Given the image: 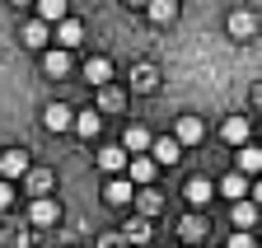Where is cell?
<instances>
[{
  "label": "cell",
  "instance_id": "6da1fadb",
  "mask_svg": "<svg viewBox=\"0 0 262 248\" xmlns=\"http://www.w3.org/2000/svg\"><path fill=\"white\" fill-rule=\"evenodd\" d=\"M42 122H47V131H75V108L71 103H47Z\"/></svg>",
  "mask_w": 262,
  "mask_h": 248
},
{
  "label": "cell",
  "instance_id": "7a4b0ae2",
  "mask_svg": "<svg viewBox=\"0 0 262 248\" xmlns=\"http://www.w3.org/2000/svg\"><path fill=\"white\" fill-rule=\"evenodd\" d=\"M126 164H131V154H126L122 145H103V150H98V169H103L108 178H122Z\"/></svg>",
  "mask_w": 262,
  "mask_h": 248
},
{
  "label": "cell",
  "instance_id": "3957f363",
  "mask_svg": "<svg viewBox=\"0 0 262 248\" xmlns=\"http://www.w3.org/2000/svg\"><path fill=\"white\" fill-rule=\"evenodd\" d=\"M202 136H206V122H202V117H192V112L178 117V127H173V141H178V145H196Z\"/></svg>",
  "mask_w": 262,
  "mask_h": 248
},
{
  "label": "cell",
  "instance_id": "277c9868",
  "mask_svg": "<svg viewBox=\"0 0 262 248\" xmlns=\"http://www.w3.org/2000/svg\"><path fill=\"white\" fill-rule=\"evenodd\" d=\"M24 173H28V150H5V154H0V178H5V183H14Z\"/></svg>",
  "mask_w": 262,
  "mask_h": 248
},
{
  "label": "cell",
  "instance_id": "5b68a950",
  "mask_svg": "<svg viewBox=\"0 0 262 248\" xmlns=\"http://www.w3.org/2000/svg\"><path fill=\"white\" fill-rule=\"evenodd\" d=\"M150 160H155V169H159V164H178V160H183V145H178L173 136H159V141L150 145Z\"/></svg>",
  "mask_w": 262,
  "mask_h": 248
},
{
  "label": "cell",
  "instance_id": "8992f818",
  "mask_svg": "<svg viewBox=\"0 0 262 248\" xmlns=\"http://www.w3.org/2000/svg\"><path fill=\"white\" fill-rule=\"evenodd\" d=\"M150 145H155V136H150L145 127H126V131H122V150L131 154V160H136V154H145Z\"/></svg>",
  "mask_w": 262,
  "mask_h": 248
},
{
  "label": "cell",
  "instance_id": "52a82bcc",
  "mask_svg": "<svg viewBox=\"0 0 262 248\" xmlns=\"http://www.w3.org/2000/svg\"><path fill=\"white\" fill-rule=\"evenodd\" d=\"M28 220H33V225H56V220H61V206H56L52 197H38V201L28 206Z\"/></svg>",
  "mask_w": 262,
  "mask_h": 248
},
{
  "label": "cell",
  "instance_id": "ba28073f",
  "mask_svg": "<svg viewBox=\"0 0 262 248\" xmlns=\"http://www.w3.org/2000/svg\"><path fill=\"white\" fill-rule=\"evenodd\" d=\"M234 173H244V178L262 173V150H257V145H244V150L234 154Z\"/></svg>",
  "mask_w": 262,
  "mask_h": 248
},
{
  "label": "cell",
  "instance_id": "9c48e42d",
  "mask_svg": "<svg viewBox=\"0 0 262 248\" xmlns=\"http://www.w3.org/2000/svg\"><path fill=\"white\" fill-rule=\"evenodd\" d=\"M183 197H187L192 206H206V201L215 197V183H211V178H187V188H183Z\"/></svg>",
  "mask_w": 262,
  "mask_h": 248
},
{
  "label": "cell",
  "instance_id": "30bf717a",
  "mask_svg": "<svg viewBox=\"0 0 262 248\" xmlns=\"http://www.w3.org/2000/svg\"><path fill=\"white\" fill-rule=\"evenodd\" d=\"M126 178L136 183V188H150V178H155V160H150V154H136V160L126 164Z\"/></svg>",
  "mask_w": 262,
  "mask_h": 248
},
{
  "label": "cell",
  "instance_id": "8fae6325",
  "mask_svg": "<svg viewBox=\"0 0 262 248\" xmlns=\"http://www.w3.org/2000/svg\"><path fill=\"white\" fill-rule=\"evenodd\" d=\"M84 80H89V84H108V80H113V61H108V56H89V61H84Z\"/></svg>",
  "mask_w": 262,
  "mask_h": 248
},
{
  "label": "cell",
  "instance_id": "7c38bea8",
  "mask_svg": "<svg viewBox=\"0 0 262 248\" xmlns=\"http://www.w3.org/2000/svg\"><path fill=\"white\" fill-rule=\"evenodd\" d=\"M220 136L229 141V145H248V117H225V127H220Z\"/></svg>",
  "mask_w": 262,
  "mask_h": 248
},
{
  "label": "cell",
  "instance_id": "4fadbf2b",
  "mask_svg": "<svg viewBox=\"0 0 262 248\" xmlns=\"http://www.w3.org/2000/svg\"><path fill=\"white\" fill-rule=\"evenodd\" d=\"M229 33H234V38H253V33H257V14L234 10V14H229Z\"/></svg>",
  "mask_w": 262,
  "mask_h": 248
},
{
  "label": "cell",
  "instance_id": "5bb4252c",
  "mask_svg": "<svg viewBox=\"0 0 262 248\" xmlns=\"http://www.w3.org/2000/svg\"><path fill=\"white\" fill-rule=\"evenodd\" d=\"M38 19L42 24H66L71 10H66V0H38Z\"/></svg>",
  "mask_w": 262,
  "mask_h": 248
},
{
  "label": "cell",
  "instance_id": "9a60e30c",
  "mask_svg": "<svg viewBox=\"0 0 262 248\" xmlns=\"http://www.w3.org/2000/svg\"><path fill=\"white\" fill-rule=\"evenodd\" d=\"M103 197H108L113 206H126L131 197H136V192H131V178H108V188H103Z\"/></svg>",
  "mask_w": 262,
  "mask_h": 248
},
{
  "label": "cell",
  "instance_id": "2e32d148",
  "mask_svg": "<svg viewBox=\"0 0 262 248\" xmlns=\"http://www.w3.org/2000/svg\"><path fill=\"white\" fill-rule=\"evenodd\" d=\"M229 215H234V225L248 234V230L257 225V215H262V211H257V206H253V197H248V201H234V211H229Z\"/></svg>",
  "mask_w": 262,
  "mask_h": 248
},
{
  "label": "cell",
  "instance_id": "e0dca14e",
  "mask_svg": "<svg viewBox=\"0 0 262 248\" xmlns=\"http://www.w3.org/2000/svg\"><path fill=\"white\" fill-rule=\"evenodd\" d=\"M80 38H84V24H80V19H66V24H56V42H61V52H66V47H75Z\"/></svg>",
  "mask_w": 262,
  "mask_h": 248
},
{
  "label": "cell",
  "instance_id": "ac0fdd59",
  "mask_svg": "<svg viewBox=\"0 0 262 248\" xmlns=\"http://www.w3.org/2000/svg\"><path fill=\"white\" fill-rule=\"evenodd\" d=\"M220 192H225L229 201H248V192H253V188H248V178H244V173H229V178L220 183Z\"/></svg>",
  "mask_w": 262,
  "mask_h": 248
},
{
  "label": "cell",
  "instance_id": "d6986e66",
  "mask_svg": "<svg viewBox=\"0 0 262 248\" xmlns=\"http://www.w3.org/2000/svg\"><path fill=\"white\" fill-rule=\"evenodd\" d=\"M178 234H183V243H196V239H206V220L202 215H183V225H178Z\"/></svg>",
  "mask_w": 262,
  "mask_h": 248
},
{
  "label": "cell",
  "instance_id": "ffe728a7",
  "mask_svg": "<svg viewBox=\"0 0 262 248\" xmlns=\"http://www.w3.org/2000/svg\"><path fill=\"white\" fill-rule=\"evenodd\" d=\"M136 206H141V215L150 220V215H159V211H164V197H159L155 188H141V192H136Z\"/></svg>",
  "mask_w": 262,
  "mask_h": 248
},
{
  "label": "cell",
  "instance_id": "44dd1931",
  "mask_svg": "<svg viewBox=\"0 0 262 248\" xmlns=\"http://www.w3.org/2000/svg\"><path fill=\"white\" fill-rule=\"evenodd\" d=\"M145 14H150V24H169V19L178 14V5H173V0H150Z\"/></svg>",
  "mask_w": 262,
  "mask_h": 248
},
{
  "label": "cell",
  "instance_id": "7402d4cb",
  "mask_svg": "<svg viewBox=\"0 0 262 248\" xmlns=\"http://www.w3.org/2000/svg\"><path fill=\"white\" fill-rule=\"evenodd\" d=\"M42 71H47V75H66V71H71V56H66L61 47L47 52V56H42Z\"/></svg>",
  "mask_w": 262,
  "mask_h": 248
},
{
  "label": "cell",
  "instance_id": "603a6c76",
  "mask_svg": "<svg viewBox=\"0 0 262 248\" xmlns=\"http://www.w3.org/2000/svg\"><path fill=\"white\" fill-rule=\"evenodd\" d=\"M98 122H103V117H98L94 108H84V112H75V131L80 136H98Z\"/></svg>",
  "mask_w": 262,
  "mask_h": 248
},
{
  "label": "cell",
  "instance_id": "cb8c5ba5",
  "mask_svg": "<svg viewBox=\"0 0 262 248\" xmlns=\"http://www.w3.org/2000/svg\"><path fill=\"white\" fill-rule=\"evenodd\" d=\"M24 42H28V47H47V24H42V19L24 24Z\"/></svg>",
  "mask_w": 262,
  "mask_h": 248
},
{
  "label": "cell",
  "instance_id": "d4e9b609",
  "mask_svg": "<svg viewBox=\"0 0 262 248\" xmlns=\"http://www.w3.org/2000/svg\"><path fill=\"white\" fill-rule=\"evenodd\" d=\"M28 188H33V192L42 197V192L52 188V173H47V169H33V173H28Z\"/></svg>",
  "mask_w": 262,
  "mask_h": 248
},
{
  "label": "cell",
  "instance_id": "484cf974",
  "mask_svg": "<svg viewBox=\"0 0 262 248\" xmlns=\"http://www.w3.org/2000/svg\"><path fill=\"white\" fill-rule=\"evenodd\" d=\"M126 239H136V243H141V239H150V220H145V215H141V220H131V225H126Z\"/></svg>",
  "mask_w": 262,
  "mask_h": 248
},
{
  "label": "cell",
  "instance_id": "4316f807",
  "mask_svg": "<svg viewBox=\"0 0 262 248\" xmlns=\"http://www.w3.org/2000/svg\"><path fill=\"white\" fill-rule=\"evenodd\" d=\"M10 206H14V183L0 178V211H10Z\"/></svg>",
  "mask_w": 262,
  "mask_h": 248
},
{
  "label": "cell",
  "instance_id": "83f0119b",
  "mask_svg": "<svg viewBox=\"0 0 262 248\" xmlns=\"http://www.w3.org/2000/svg\"><path fill=\"white\" fill-rule=\"evenodd\" d=\"M136 89H155V66H141L136 71Z\"/></svg>",
  "mask_w": 262,
  "mask_h": 248
},
{
  "label": "cell",
  "instance_id": "f1b7e54d",
  "mask_svg": "<svg viewBox=\"0 0 262 248\" xmlns=\"http://www.w3.org/2000/svg\"><path fill=\"white\" fill-rule=\"evenodd\" d=\"M229 248H253V234H244V230H234V234H229Z\"/></svg>",
  "mask_w": 262,
  "mask_h": 248
},
{
  "label": "cell",
  "instance_id": "f546056e",
  "mask_svg": "<svg viewBox=\"0 0 262 248\" xmlns=\"http://www.w3.org/2000/svg\"><path fill=\"white\" fill-rule=\"evenodd\" d=\"M253 206L262 211V178H257V188H253Z\"/></svg>",
  "mask_w": 262,
  "mask_h": 248
}]
</instances>
